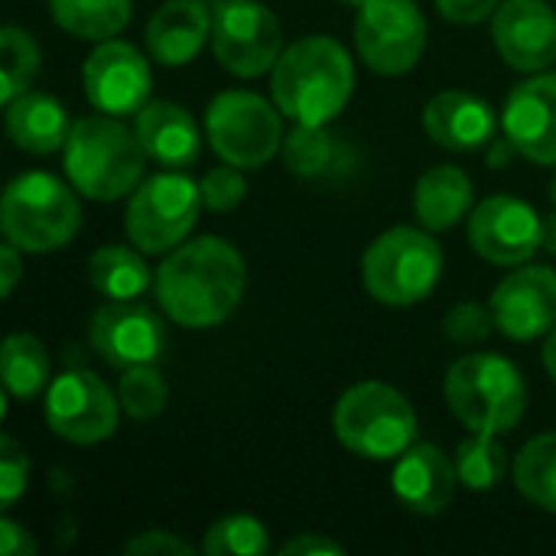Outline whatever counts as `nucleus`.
<instances>
[{"mask_svg":"<svg viewBox=\"0 0 556 556\" xmlns=\"http://www.w3.org/2000/svg\"><path fill=\"white\" fill-rule=\"evenodd\" d=\"M88 342L101 362L117 371L134 365H153L166 349V329L160 316L137 300H111L88 323Z\"/></svg>","mask_w":556,"mask_h":556,"instance_id":"15","label":"nucleus"},{"mask_svg":"<svg viewBox=\"0 0 556 556\" xmlns=\"http://www.w3.org/2000/svg\"><path fill=\"white\" fill-rule=\"evenodd\" d=\"M143 251L127 244H104L88 257V280L108 300H137L150 290L153 270L140 257Z\"/></svg>","mask_w":556,"mask_h":556,"instance_id":"25","label":"nucleus"},{"mask_svg":"<svg viewBox=\"0 0 556 556\" xmlns=\"http://www.w3.org/2000/svg\"><path fill=\"white\" fill-rule=\"evenodd\" d=\"M147 160L150 156L143 153L137 130L101 111L75 121L62 147L68 182L94 202H114L134 192Z\"/></svg>","mask_w":556,"mask_h":556,"instance_id":"3","label":"nucleus"},{"mask_svg":"<svg viewBox=\"0 0 556 556\" xmlns=\"http://www.w3.org/2000/svg\"><path fill=\"white\" fill-rule=\"evenodd\" d=\"M492 329H498L495 313L492 306H479V303H459L443 319V332L459 345H479L492 336Z\"/></svg>","mask_w":556,"mask_h":556,"instance_id":"35","label":"nucleus"},{"mask_svg":"<svg viewBox=\"0 0 556 556\" xmlns=\"http://www.w3.org/2000/svg\"><path fill=\"white\" fill-rule=\"evenodd\" d=\"M283 33L270 7L257 0H222L212 10V55L238 78H257L277 65Z\"/></svg>","mask_w":556,"mask_h":556,"instance_id":"10","label":"nucleus"},{"mask_svg":"<svg viewBox=\"0 0 556 556\" xmlns=\"http://www.w3.org/2000/svg\"><path fill=\"white\" fill-rule=\"evenodd\" d=\"M199 551L208 556H264L270 551V541H267V528L257 518L225 515L205 531Z\"/></svg>","mask_w":556,"mask_h":556,"instance_id":"31","label":"nucleus"},{"mask_svg":"<svg viewBox=\"0 0 556 556\" xmlns=\"http://www.w3.org/2000/svg\"><path fill=\"white\" fill-rule=\"evenodd\" d=\"M78 189L52 173L16 176L0 199V231L26 254H49L65 248L81 228Z\"/></svg>","mask_w":556,"mask_h":556,"instance_id":"5","label":"nucleus"},{"mask_svg":"<svg viewBox=\"0 0 556 556\" xmlns=\"http://www.w3.org/2000/svg\"><path fill=\"white\" fill-rule=\"evenodd\" d=\"M502 127L525 160L556 166V72H538L511 88Z\"/></svg>","mask_w":556,"mask_h":556,"instance_id":"18","label":"nucleus"},{"mask_svg":"<svg viewBox=\"0 0 556 556\" xmlns=\"http://www.w3.org/2000/svg\"><path fill=\"white\" fill-rule=\"evenodd\" d=\"M124 554H140V556H192L195 554V547L192 544H186L182 538H176V534H169V531H143V534H137V538H130L127 544H124Z\"/></svg>","mask_w":556,"mask_h":556,"instance_id":"37","label":"nucleus"},{"mask_svg":"<svg viewBox=\"0 0 556 556\" xmlns=\"http://www.w3.org/2000/svg\"><path fill=\"white\" fill-rule=\"evenodd\" d=\"M39 551L36 541L13 521V518H0V554L3 556H33Z\"/></svg>","mask_w":556,"mask_h":556,"instance_id":"39","label":"nucleus"},{"mask_svg":"<svg viewBox=\"0 0 556 556\" xmlns=\"http://www.w3.org/2000/svg\"><path fill=\"white\" fill-rule=\"evenodd\" d=\"M443 394L450 410L469 433H511L528 407L521 371L505 355L492 352L463 355L450 368Z\"/></svg>","mask_w":556,"mask_h":556,"instance_id":"4","label":"nucleus"},{"mask_svg":"<svg viewBox=\"0 0 556 556\" xmlns=\"http://www.w3.org/2000/svg\"><path fill=\"white\" fill-rule=\"evenodd\" d=\"M424 127L437 147L453 153H469L495 140L498 117L485 98L463 88H450L433 94L430 104L424 108Z\"/></svg>","mask_w":556,"mask_h":556,"instance_id":"20","label":"nucleus"},{"mask_svg":"<svg viewBox=\"0 0 556 556\" xmlns=\"http://www.w3.org/2000/svg\"><path fill=\"white\" fill-rule=\"evenodd\" d=\"M49 13L68 36L104 42L130 23V0H49Z\"/></svg>","mask_w":556,"mask_h":556,"instance_id":"26","label":"nucleus"},{"mask_svg":"<svg viewBox=\"0 0 556 556\" xmlns=\"http://www.w3.org/2000/svg\"><path fill=\"white\" fill-rule=\"evenodd\" d=\"M472 205V179L459 166H430L414 189V212L427 231L456 228Z\"/></svg>","mask_w":556,"mask_h":556,"instance_id":"24","label":"nucleus"},{"mask_svg":"<svg viewBox=\"0 0 556 556\" xmlns=\"http://www.w3.org/2000/svg\"><path fill=\"white\" fill-rule=\"evenodd\" d=\"M515 489L541 511L556 515V433L528 440L511 466Z\"/></svg>","mask_w":556,"mask_h":556,"instance_id":"28","label":"nucleus"},{"mask_svg":"<svg viewBox=\"0 0 556 556\" xmlns=\"http://www.w3.org/2000/svg\"><path fill=\"white\" fill-rule=\"evenodd\" d=\"M541 362H544L551 381L556 384V326L547 332V342H544V349H541Z\"/></svg>","mask_w":556,"mask_h":556,"instance_id":"42","label":"nucleus"},{"mask_svg":"<svg viewBox=\"0 0 556 556\" xmlns=\"http://www.w3.org/2000/svg\"><path fill=\"white\" fill-rule=\"evenodd\" d=\"M137 140L143 153L163 169H186L202 153V134L192 114L173 101H147L137 111Z\"/></svg>","mask_w":556,"mask_h":556,"instance_id":"21","label":"nucleus"},{"mask_svg":"<svg viewBox=\"0 0 556 556\" xmlns=\"http://www.w3.org/2000/svg\"><path fill=\"white\" fill-rule=\"evenodd\" d=\"M205 134L222 163L238 169H261L283 147L280 108L244 88L222 91L205 111Z\"/></svg>","mask_w":556,"mask_h":556,"instance_id":"8","label":"nucleus"},{"mask_svg":"<svg viewBox=\"0 0 556 556\" xmlns=\"http://www.w3.org/2000/svg\"><path fill=\"white\" fill-rule=\"evenodd\" d=\"M443 274V248L433 235L397 225L378 235L362 257V283L384 306H414L433 293Z\"/></svg>","mask_w":556,"mask_h":556,"instance_id":"7","label":"nucleus"},{"mask_svg":"<svg viewBox=\"0 0 556 556\" xmlns=\"http://www.w3.org/2000/svg\"><path fill=\"white\" fill-rule=\"evenodd\" d=\"M244 283L248 267L241 251L218 235H202L173 248L160 264L156 300L176 326L212 329L235 313Z\"/></svg>","mask_w":556,"mask_h":556,"instance_id":"1","label":"nucleus"},{"mask_svg":"<svg viewBox=\"0 0 556 556\" xmlns=\"http://www.w3.org/2000/svg\"><path fill=\"white\" fill-rule=\"evenodd\" d=\"M355 46L371 72L404 75L427 49V20L414 0H365L355 16Z\"/></svg>","mask_w":556,"mask_h":556,"instance_id":"11","label":"nucleus"},{"mask_svg":"<svg viewBox=\"0 0 556 556\" xmlns=\"http://www.w3.org/2000/svg\"><path fill=\"white\" fill-rule=\"evenodd\" d=\"M199 189H202L205 208H212V212H231V208H238V205L244 202V195H248L244 173H241L238 166H231V163L208 169V173L202 176Z\"/></svg>","mask_w":556,"mask_h":556,"instance_id":"34","label":"nucleus"},{"mask_svg":"<svg viewBox=\"0 0 556 556\" xmlns=\"http://www.w3.org/2000/svg\"><path fill=\"white\" fill-rule=\"evenodd\" d=\"M440 16H446L450 23H482L489 16H495L502 0H433Z\"/></svg>","mask_w":556,"mask_h":556,"instance_id":"38","label":"nucleus"},{"mask_svg":"<svg viewBox=\"0 0 556 556\" xmlns=\"http://www.w3.org/2000/svg\"><path fill=\"white\" fill-rule=\"evenodd\" d=\"M551 199L556 202V173H554V179H551Z\"/></svg>","mask_w":556,"mask_h":556,"instance_id":"44","label":"nucleus"},{"mask_svg":"<svg viewBox=\"0 0 556 556\" xmlns=\"http://www.w3.org/2000/svg\"><path fill=\"white\" fill-rule=\"evenodd\" d=\"M280 554L283 556H303V554H345V547L339 544V541H332V538H326V534H300V538H293V541H287L283 547H280Z\"/></svg>","mask_w":556,"mask_h":556,"instance_id":"40","label":"nucleus"},{"mask_svg":"<svg viewBox=\"0 0 556 556\" xmlns=\"http://www.w3.org/2000/svg\"><path fill=\"white\" fill-rule=\"evenodd\" d=\"M117 401H121V410L130 417V420H153L166 410V401H169V388L163 381V375L153 368V365H134L121 375V388H117Z\"/></svg>","mask_w":556,"mask_h":556,"instance_id":"33","label":"nucleus"},{"mask_svg":"<svg viewBox=\"0 0 556 556\" xmlns=\"http://www.w3.org/2000/svg\"><path fill=\"white\" fill-rule=\"evenodd\" d=\"M7 108V137L16 150L33 156H49L68 140V114L62 101H55L46 91H23Z\"/></svg>","mask_w":556,"mask_h":556,"instance_id":"23","label":"nucleus"},{"mask_svg":"<svg viewBox=\"0 0 556 556\" xmlns=\"http://www.w3.org/2000/svg\"><path fill=\"white\" fill-rule=\"evenodd\" d=\"M81 81L94 111L124 117V114H137L147 104L153 72H150V59L137 46L124 39H104L85 59Z\"/></svg>","mask_w":556,"mask_h":556,"instance_id":"13","label":"nucleus"},{"mask_svg":"<svg viewBox=\"0 0 556 556\" xmlns=\"http://www.w3.org/2000/svg\"><path fill=\"white\" fill-rule=\"evenodd\" d=\"M541 248H547L551 254H556V215L544 218V238H541Z\"/></svg>","mask_w":556,"mask_h":556,"instance_id":"43","label":"nucleus"},{"mask_svg":"<svg viewBox=\"0 0 556 556\" xmlns=\"http://www.w3.org/2000/svg\"><path fill=\"white\" fill-rule=\"evenodd\" d=\"M39 46L36 39L20 29V26H3L0 29V68H3V81H0V101H13L16 94L29 91L36 72H39Z\"/></svg>","mask_w":556,"mask_h":556,"instance_id":"30","label":"nucleus"},{"mask_svg":"<svg viewBox=\"0 0 556 556\" xmlns=\"http://www.w3.org/2000/svg\"><path fill=\"white\" fill-rule=\"evenodd\" d=\"M29 482V459L20 450V443L13 437L0 440V508H13L16 498L26 492Z\"/></svg>","mask_w":556,"mask_h":556,"instance_id":"36","label":"nucleus"},{"mask_svg":"<svg viewBox=\"0 0 556 556\" xmlns=\"http://www.w3.org/2000/svg\"><path fill=\"white\" fill-rule=\"evenodd\" d=\"M342 3H352V7H362L365 0H342Z\"/></svg>","mask_w":556,"mask_h":556,"instance_id":"45","label":"nucleus"},{"mask_svg":"<svg viewBox=\"0 0 556 556\" xmlns=\"http://www.w3.org/2000/svg\"><path fill=\"white\" fill-rule=\"evenodd\" d=\"M352 88V55L332 36H303L290 42L270 78L274 104L296 124H329L349 104Z\"/></svg>","mask_w":556,"mask_h":556,"instance_id":"2","label":"nucleus"},{"mask_svg":"<svg viewBox=\"0 0 556 556\" xmlns=\"http://www.w3.org/2000/svg\"><path fill=\"white\" fill-rule=\"evenodd\" d=\"M202 205L199 182L182 169H166L134 189L124 212V231L143 254H166L189 238Z\"/></svg>","mask_w":556,"mask_h":556,"instance_id":"9","label":"nucleus"},{"mask_svg":"<svg viewBox=\"0 0 556 556\" xmlns=\"http://www.w3.org/2000/svg\"><path fill=\"white\" fill-rule=\"evenodd\" d=\"M508 472V450L495 440V433H472L456 450V476L472 492L495 489Z\"/></svg>","mask_w":556,"mask_h":556,"instance_id":"29","label":"nucleus"},{"mask_svg":"<svg viewBox=\"0 0 556 556\" xmlns=\"http://www.w3.org/2000/svg\"><path fill=\"white\" fill-rule=\"evenodd\" d=\"M456 482V463H450V456L433 443H414L410 450H404L391 476L397 502L424 518L443 515L450 508Z\"/></svg>","mask_w":556,"mask_h":556,"instance_id":"19","label":"nucleus"},{"mask_svg":"<svg viewBox=\"0 0 556 556\" xmlns=\"http://www.w3.org/2000/svg\"><path fill=\"white\" fill-rule=\"evenodd\" d=\"M0 264H3V270H0V277H3V300H7V296H13V290H16V280H20V274H23V264H20V248L7 241V244L0 248Z\"/></svg>","mask_w":556,"mask_h":556,"instance_id":"41","label":"nucleus"},{"mask_svg":"<svg viewBox=\"0 0 556 556\" xmlns=\"http://www.w3.org/2000/svg\"><path fill=\"white\" fill-rule=\"evenodd\" d=\"M42 414H46V427L65 443L94 446L114 437L121 401L94 371L68 368L46 388Z\"/></svg>","mask_w":556,"mask_h":556,"instance_id":"12","label":"nucleus"},{"mask_svg":"<svg viewBox=\"0 0 556 556\" xmlns=\"http://www.w3.org/2000/svg\"><path fill=\"white\" fill-rule=\"evenodd\" d=\"M49 371H52V358L36 336L29 332L7 336L0 349V375L10 397L16 401L36 397L42 388H49Z\"/></svg>","mask_w":556,"mask_h":556,"instance_id":"27","label":"nucleus"},{"mask_svg":"<svg viewBox=\"0 0 556 556\" xmlns=\"http://www.w3.org/2000/svg\"><path fill=\"white\" fill-rule=\"evenodd\" d=\"M544 238V218L515 195H489L469 215V244L498 267H521Z\"/></svg>","mask_w":556,"mask_h":556,"instance_id":"14","label":"nucleus"},{"mask_svg":"<svg viewBox=\"0 0 556 556\" xmlns=\"http://www.w3.org/2000/svg\"><path fill=\"white\" fill-rule=\"evenodd\" d=\"M498 329L515 342H531L556 326V270L531 264L511 270L489 300Z\"/></svg>","mask_w":556,"mask_h":556,"instance_id":"17","label":"nucleus"},{"mask_svg":"<svg viewBox=\"0 0 556 556\" xmlns=\"http://www.w3.org/2000/svg\"><path fill=\"white\" fill-rule=\"evenodd\" d=\"M332 433L349 453L388 463L417 443V414L397 388L362 381L336 401Z\"/></svg>","mask_w":556,"mask_h":556,"instance_id":"6","label":"nucleus"},{"mask_svg":"<svg viewBox=\"0 0 556 556\" xmlns=\"http://www.w3.org/2000/svg\"><path fill=\"white\" fill-rule=\"evenodd\" d=\"M212 39V13L202 0H166L147 23V52L166 68L189 65Z\"/></svg>","mask_w":556,"mask_h":556,"instance_id":"22","label":"nucleus"},{"mask_svg":"<svg viewBox=\"0 0 556 556\" xmlns=\"http://www.w3.org/2000/svg\"><path fill=\"white\" fill-rule=\"evenodd\" d=\"M280 153H283V163L293 176L313 179L332 166L336 143H332V134L326 130V124H296L283 137Z\"/></svg>","mask_w":556,"mask_h":556,"instance_id":"32","label":"nucleus"},{"mask_svg":"<svg viewBox=\"0 0 556 556\" xmlns=\"http://www.w3.org/2000/svg\"><path fill=\"white\" fill-rule=\"evenodd\" d=\"M492 42L518 72H547L556 62V10L547 0H502Z\"/></svg>","mask_w":556,"mask_h":556,"instance_id":"16","label":"nucleus"}]
</instances>
